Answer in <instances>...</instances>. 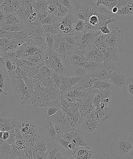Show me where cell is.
I'll return each mask as SVG.
<instances>
[{
  "instance_id": "cell-1",
  "label": "cell",
  "mask_w": 133,
  "mask_h": 159,
  "mask_svg": "<svg viewBox=\"0 0 133 159\" xmlns=\"http://www.w3.org/2000/svg\"><path fill=\"white\" fill-rule=\"evenodd\" d=\"M111 153L116 159H131L133 156V139L126 133L115 136L111 145Z\"/></svg>"
},
{
  "instance_id": "cell-2",
  "label": "cell",
  "mask_w": 133,
  "mask_h": 159,
  "mask_svg": "<svg viewBox=\"0 0 133 159\" xmlns=\"http://www.w3.org/2000/svg\"><path fill=\"white\" fill-rule=\"evenodd\" d=\"M10 79L11 84L14 97L21 103H22L26 93L29 92L22 78H19L15 71L8 72Z\"/></svg>"
},
{
  "instance_id": "cell-3",
  "label": "cell",
  "mask_w": 133,
  "mask_h": 159,
  "mask_svg": "<svg viewBox=\"0 0 133 159\" xmlns=\"http://www.w3.org/2000/svg\"><path fill=\"white\" fill-rule=\"evenodd\" d=\"M99 8L96 2L92 0H87L83 2V5H80L76 11L79 19L85 21L89 16L96 13Z\"/></svg>"
},
{
  "instance_id": "cell-4",
  "label": "cell",
  "mask_w": 133,
  "mask_h": 159,
  "mask_svg": "<svg viewBox=\"0 0 133 159\" xmlns=\"http://www.w3.org/2000/svg\"><path fill=\"white\" fill-rule=\"evenodd\" d=\"M42 127L47 142L56 141L58 134L55 130V123L50 119V117L43 113L42 116Z\"/></svg>"
},
{
  "instance_id": "cell-5",
  "label": "cell",
  "mask_w": 133,
  "mask_h": 159,
  "mask_svg": "<svg viewBox=\"0 0 133 159\" xmlns=\"http://www.w3.org/2000/svg\"><path fill=\"white\" fill-rule=\"evenodd\" d=\"M18 125L24 140L32 138L39 134L38 125L35 122L18 121Z\"/></svg>"
},
{
  "instance_id": "cell-6",
  "label": "cell",
  "mask_w": 133,
  "mask_h": 159,
  "mask_svg": "<svg viewBox=\"0 0 133 159\" xmlns=\"http://www.w3.org/2000/svg\"><path fill=\"white\" fill-rule=\"evenodd\" d=\"M108 35V41L110 44L116 48L119 52H123L125 48V44L121 31L118 27L113 28L112 31Z\"/></svg>"
},
{
  "instance_id": "cell-7",
  "label": "cell",
  "mask_w": 133,
  "mask_h": 159,
  "mask_svg": "<svg viewBox=\"0 0 133 159\" xmlns=\"http://www.w3.org/2000/svg\"><path fill=\"white\" fill-rule=\"evenodd\" d=\"M114 19L115 20L121 19L127 21H133V0H128L126 5L114 14Z\"/></svg>"
},
{
  "instance_id": "cell-8",
  "label": "cell",
  "mask_w": 133,
  "mask_h": 159,
  "mask_svg": "<svg viewBox=\"0 0 133 159\" xmlns=\"http://www.w3.org/2000/svg\"><path fill=\"white\" fill-rule=\"evenodd\" d=\"M71 159H93V151L88 146H77L73 151Z\"/></svg>"
},
{
  "instance_id": "cell-9",
  "label": "cell",
  "mask_w": 133,
  "mask_h": 159,
  "mask_svg": "<svg viewBox=\"0 0 133 159\" xmlns=\"http://www.w3.org/2000/svg\"><path fill=\"white\" fill-rule=\"evenodd\" d=\"M112 73V70L102 64L97 68L89 76V78L106 80L110 78Z\"/></svg>"
},
{
  "instance_id": "cell-10",
  "label": "cell",
  "mask_w": 133,
  "mask_h": 159,
  "mask_svg": "<svg viewBox=\"0 0 133 159\" xmlns=\"http://www.w3.org/2000/svg\"><path fill=\"white\" fill-rule=\"evenodd\" d=\"M110 82L116 88H123L126 81V77L120 72H112L109 79Z\"/></svg>"
},
{
  "instance_id": "cell-11",
  "label": "cell",
  "mask_w": 133,
  "mask_h": 159,
  "mask_svg": "<svg viewBox=\"0 0 133 159\" xmlns=\"http://www.w3.org/2000/svg\"><path fill=\"white\" fill-rule=\"evenodd\" d=\"M17 121L12 118H0V131H9L13 130L16 127Z\"/></svg>"
},
{
  "instance_id": "cell-12",
  "label": "cell",
  "mask_w": 133,
  "mask_h": 159,
  "mask_svg": "<svg viewBox=\"0 0 133 159\" xmlns=\"http://www.w3.org/2000/svg\"><path fill=\"white\" fill-rule=\"evenodd\" d=\"M49 4L47 0H37L34 2L32 6L35 11L38 15L49 12L48 10Z\"/></svg>"
},
{
  "instance_id": "cell-13",
  "label": "cell",
  "mask_w": 133,
  "mask_h": 159,
  "mask_svg": "<svg viewBox=\"0 0 133 159\" xmlns=\"http://www.w3.org/2000/svg\"><path fill=\"white\" fill-rule=\"evenodd\" d=\"M63 7L67 9L69 12L75 13L78 7L80 4L78 0H58Z\"/></svg>"
},
{
  "instance_id": "cell-14",
  "label": "cell",
  "mask_w": 133,
  "mask_h": 159,
  "mask_svg": "<svg viewBox=\"0 0 133 159\" xmlns=\"http://www.w3.org/2000/svg\"><path fill=\"white\" fill-rule=\"evenodd\" d=\"M47 159H54L57 152L61 149L59 145L56 141L47 142Z\"/></svg>"
},
{
  "instance_id": "cell-15",
  "label": "cell",
  "mask_w": 133,
  "mask_h": 159,
  "mask_svg": "<svg viewBox=\"0 0 133 159\" xmlns=\"http://www.w3.org/2000/svg\"><path fill=\"white\" fill-rule=\"evenodd\" d=\"M98 125V122L95 119L93 118L86 119L82 125L83 129L89 133L93 132Z\"/></svg>"
},
{
  "instance_id": "cell-16",
  "label": "cell",
  "mask_w": 133,
  "mask_h": 159,
  "mask_svg": "<svg viewBox=\"0 0 133 159\" xmlns=\"http://www.w3.org/2000/svg\"><path fill=\"white\" fill-rule=\"evenodd\" d=\"M0 151L4 158L11 159L12 145L1 139L0 141Z\"/></svg>"
},
{
  "instance_id": "cell-17",
  "label": "cell",
  "mask_w": 133,
  "mask_h": 159,
  "mask_svg": "<svg viewBox=\"0 0 133 159\" xmlns=\"http://www.w3.org/2000/svg\"><path fill=\"white\" fill-rule=\"evenodd\" d=\"M1 30L5 31L19 32L28 29V27L25 25L20 23L19 24H15L11 25H0Z\"/></svg>"
},
{
  "instance_id": "cell-18",
  "label": "cell",
  "mask_w": 133,
  "mask_h": 159,
  "mask_svg": "<svg viewBox=\"0 0 133 159\" xmlns=\"http://www.w3.org/2000/svg\"><path fill=\"white\" fill-rule=\"evenodd\" d=\"M122 91L127 97L133 99V78L130 77L126 80Z\"/></svg>"
},
{
  "instance_id": "cell-19",
  "label": "cell",
  "mask_w": 133,
  "mask_h": 159,
  "mask_svg": "<svg viewBox=\"0 0 133 159\" xmlns=\"http://www.w3.org/2000/svg\"><path fill=\"white\" fill-rule=\"evenodd\" d=\"M10 79L2 69H0V89L7 92L10 88Z\"/></svg>"
},
{
  "instance_id": "cell-20",
  "label": "cell",
  "mask_w": 133,
  "mask_h": 159,
  "mask_svg": "<svg viewBox=\"0 0 133 159\" xmlns=\"http://www.w3.org/2000/svg\"><path fill=\"white\" fill-rule=\"evenodd\" d=\"M75 135L71 143H73L76 145L77 146H87L85 141L84 137L79 129L77 128L75 130Z\"/></svg>"
},
{
  "instance_id": "cell-21",
  "label": "cell",
  "mask_w": 133,
  "mask_h": 159,
  "mask_svg": "<svg viewBox=\"0 0 133 159\" xmlns=\"http://www.w3.org/2000/svg\"><path fill=\"white\" fill-rule=\"evenodd\" d=\"M0 9L3 11L7 14H13L16 11L10 0H0Z\"/></svg>"
},
{
  "instance_id": "cell-22",
  "label": "cell",
  "mask_w": 133,
  "mask_h": 159,
  "mask_svg": "<svg viewBox=\"0 0 133 159\" xmlns=\"http://www.w3.org/2000/svg\"><path fill=\"white\" fill-rule=\"evenodd\" d=\"M1 63L5 67L7 72L15 71L18 67L16 62L9 59H4L1 57Z\"/></svg>"
},
{
  "instance_id": "cell-23",
  "label": "cell",
  "mask_w": 133,
  "mask_h": 159,
  "mask_svg": "<svg viewBox=\"0 0 133 159\" xmlns=\"http://www.w3.org/2000/svg\"><path fill=\"white\" fill-rule=\"evenodd\" d=\"M78 19L79 18L77 14L69 12L66 16L63 17L61 23L72 25L73 24H75Z\"/></svg>"
},
{
  "instance_id": "cell-24",
  "label": "cell",
  "mask_w": 133,
  "mask_h": 159,
  "mask_svg": "<svg viewBox=\"0 0 133 159\" xmlns=\"http://www.w3.org/2000/svg\"><path fill=\"white\" fill-rule=\"evenodd\" d=\"M74 29V36H77L83 33L85 31V21L78 19L75 24Z\"/></svg>"
},
{
  "instance_id": "cell-25",
  "label": "cell",
  "mask_w": 133,
  "mask_h": 159,
  "mask_svg": "<svg viewBox=\"0 0 133 159\" xmlns=\"http://www.w3.org/2000/svg\"><path fill=\"white\" fill-rule=\"evenodd\" d=\"M33 148L37 151L47 152V143L45 139H41L38 140Z\"/></svg>"
},
{
  "instance_id": "cell-26",
  "label": "cell",
  "mask_w": 133,
  "mask_h": 159,
  "mask_svg": "<svg viewBox=\"0 0 133 159\" xmlns=\"http://www.w3.org/2000/svg\"><path fill=\"white\" fill-rule=\"evenodd\" d=\"M60 30L64 34L68 35H74V30L72 28V25L59 23Z\"/></svg>"
},
{
  "instance_id": "cell-27",
  "label": "cell",
  "mask_w": 133,
  "mask_h": 159,
  "mask_svg": "<svg viewBox=\"0 0 133 159\" xmlns=\"http://www.w3.org/2000/svg\"><path fill=\"white\" fill-rule=\"evenodd\" d=\"M21 21L13 13L7 14L6 17V25H11L15 24H19Z\"/></svg>"
},
{
  "instance_id": "cell-28",
  "label": "cell",
  "mask_w": 133,
  "mask_h": 159,
  "mask_svg": "<svg viewBox=\"0 0 133 159\" xmlns=\"http://www.w3.org/2000/svg\"><path fill=\"white\" fill-rule=\"evenodd\" d=\"M57 16L53 14L49 13L47 17L43 19L41 22L42 24L51 25L58 22H57Z\"/></svg>"
},
{
  "instance_id": "cell-29",
  "label": "cell",
  "mask_w": 133,
  "mask_h": 159,
  "mask_svg": "<svg viewBox=\"0 0 133 159\" xmlns=\"http://www.w3.org/2000/svg\"><path fill=\"white\" fill-rule=\"evenodd\" d=\"M55 73V72L52 71L51 70H50L46 66L45 63L40 69V72L39 74L45 77H51Z\"/></svg>"
},
{
  "instance_id": "cell-30",
  "label": "cell",
  "mask_w": 133,
  "mask_h": 159,
  "mask_svg": "<svg viewBox=\"0 0 133 159\" xmlns=\"http://www.w3.org/2000/svg\"><path fill=\"white\" fill-rule=\"evenodd\" d=\"M72 74L74 76L79 77V78H84V77L88 75L86 69L83 67H79L77 68L75 70H74Z\"/></svg>"
},
{
  "instance_id": "cell-31",
  "label": "cell",
  "mask_w": 133,
  "mask_h": 159,
  "mask_svg": "<svg viewBox=\"0 0 133 159\" xmlns=\"http://www.w3.org/2000/svg\"><path fill=\"white\" fill-rule=\"evenodd\" d=\"M56 141L60 146L62 147L65 149L67 150L72 154V151L69 150V145L70 143V142L67 141V140L64 139L61 136L58 135V137H57Z\"/></svg>"
},
{
  "instance_id": "cell-32",
  "label": "cell",
  "mask_w": 133,
  "mask_h": 159,
  "mask_svg": "<svg viewBox=\"0 0 133 159\" xmlns=\"http://www.w3.org/2000/svg\"><path fill=\"white\" fill-rule=\"evenodd\" d=\"M46 43L49 46V48L52 49L54 43V36L53 34L47 33L45 32V38Z\"/></svg>"
},
{
  "instance_id": "cell-33",
  "label": "cell",
  "mask_w": 133,
  "mask_h": 159,
  "mask_svg": "<svg viewBox=\"0 0 133 159\" xmlns=\"http://www.w3.org/2000/svg\"><path fill=\"white\" fill-rule=\"evenodd\" d=\"M59 110V108L53 107V106H49L45 109L44 113L50 117L55 115Z\"/></svg>"
},
{
  "instance_id": "cell-34",
  "label": "cell",
  "mask_w": 133,
  "mask_h": 159,
  "mask_svg": "<svg viewBox=\"0 0 133 159\" xmlns=\"http://www.w3.org/2000/svg\"><path fill=\"white\" fill-rule=\"evenodd\" d=\"M75 130L73 131H69V132H66L65 133L63 134V135H62L61 136L64 139L71 143L75 135Z\"/></svg>"
},
{
  "instance_id": "cell-35",
  "label": "cell",
  "mask_w": 133,
  "mask_h": 159,
  "mask_svg": "<svg viewBox=\"0 0 133 159\" xmlns=\"http://www.w3.org/2000/svg\"><path fill=\"white\" fill-rule=\"evenodd\" d=\"M56 24L57 23H55V24L51 25L43 24V27L45 31L47 33L54 34Z\"/></svg>"
},
{
  "instance_id": "cell-36",
  "label": "cell",
  "mask_w": 133,
  "mask_h": 159,
  "mask_svg": "<svg viewBox=\"0 0 133 159\" xmlns=\"http://www.w3.org/2000/svg\"><path fill=\"white\" fill-rule=\"evenodd\" d=\"M10 137L6 142L10 145H14L17 140L14 129L10 131Z\"/></svg>"
},
{
  "instance_id": "cell-37",
  "label": "cell",
  "mask_w": 133,
  "mask_h": 159,
  "mask_svg": "<svg viewBox=\"0 0 133 159\" xmlns=\"http://www.w3.org/2000/svg\"><path fill=\"white\" fill-rule=\"evenodd\" d=\"M15 73H16L17 76L21 78L26 76L28 74L26 70L19 67V66H18L16 70L15 71Z\"/></svg>"
},
{
  "instance_id": "cell-38",
  "label": "cell",
  "mask_w": 133,
  "mask_h": 159,
  "mask_svg": "<svg viewBox=\"0 0 133 159\" xmlns=\"http://www.w3.org/2000/svg\"><path fill=\"white\" fill-rule=\"evenodd\" d=\"M15 145L18 150L24 149L26 148L25 141L24 139L17 140Z\"/></svg>"
},
{
  "instance_id": "cell-39",
  "label": "cell",
  "mask_w": 133,
  "mask_h": 159,
  "mask_svg": "<svg viewBox=\"0 0 133 159\" xmlns=\"http://www.w3.org/2000/svg\"><path fill=\"white\" fill-rule=\"evenodd\" d=\"M33 147H27L24 149L25 152L27 159H33Z\"/></svg>"
},
{
  "instance_id": "cell-40",
  "label": "cell",
  "mask_w": 133,
  "mask_h": 159,
  "mask_svg": "<svg viewBox=\"0 0 133 159\" xmlns=\"http://www.w3.org/2000/svg\"><path fill=\"white\" fill-rule=\"evenodd\" d=\"M28 20L31 23H34L38 20V14L35 11L30 14L27 18Z\"/></svg>"
},
{
  "instance_id": "cell-41",
  "label": "cell",
  "mask_w": 133,
  "mask_h": 159,
  "mask_svg": "<svg viewBox=\"0 0 133 159\" xmlns=\"http://www.w3.org/2000/svg\"><path fill=\"white\" fill-rule=\"evenodd\" d=\"M7 15L3 11L0 9V25H6Z\"/></svg>"
},
{
  "instance_id": "cell-42",
  "label": "cell",
  "mask_w": 133,
  "mask_h": 159,
  "mask_svg": "<svg viewBox=\"0 0 133 159\" xmlns=\"http://www.w3.org/2000/svg\"><path fill=\"white\" fill-rule=\"evenodd\" d=\"M7 59L11 60V61H14L15 62L17 56V52H10L9 51H7Z\"/></svg>"
},
{
  "instance_id": "cell-43",
  "label": "cell",
  "mask_w": 133,
  "mask_h": 159,
  "mask_svg": "<svg viewBox=\"0 0 133 159\" xmlns=\"http://www.w3.org/2000/svg\"><path fill=\"white\" fill-rule=\"evenodd\" d=\"M118 1V0H117L113 2H106L104 6L108 10L111 11L112 9L117 6Z\"/></svg>"
},
{
  "instance_id": "cell-44",
  "label": "cell",
  "mask_w": 133,
  "mask_h": 159,
  "mask_svg": "<svg viewBox=\"0 0 133 159\" xmlns=\"http://www.w3.org/2000/svg\"><path fill=\"white\" fill-rule=\"evenodd\" d=\"M98 29L104 35L109 34L112 32L108 28L107 25L101 26L99 27Z\"/></svg>"
},
{
  "instance_id": "cell-45",
  "label": "cell",
  "mask_w": 133,
  "mask_h": 159,
  "mask_svg": "<svg viewBox=\"0 0 133 159\" xmlns=\"http://www.w3.org/2000/svg\"><path fill=\"white\" fill-rule=\"evenodd\" d=\"M41 67V66H32V67L31 68L30 72L34 76H35V75H38L39 73L40 69Z\"/></svg>"
},
{
  "instance_id": "cell-46",
  "label": "cell",
  "mask_w": 133,
  "mask_h": 159,
  "mask_svg": "<svg viewBox=\"0 0 133 159\" xmlns=\"http://www.w3.org/2000/svg\"><path fill=\"white\" fill-rule=\"evenodd\" d=\"M10 137V133L9 131H1L0 138L4 140H7Z\"/></svg>"
},
{
  "instance_id": "cell-47",
  "label": "cell",
  "mask_w": 133,
  "mask_h": 159,
  "mask_svg": "<svg viewBox=\"0 0 133 159\" xmlns=\"http://www.w3.org/2000/svg\"><path fill=\"white\" fill-rule=\"evenodd\" d=\"M128 2V0H118L116 7L119 10L124 7Z\"/></svg>"
},
{
  "instance_id": "cell-48",
  "label": "cell",
  "mask_w": 133,
  "mask_h": 159,
  "mask_svg": "<svg viewBox=\"0 0 133 159\" xmlns=\"http://www.w3.org/2000/svg\"><path fill=\"white\" fill-rule=\"evenodd\" d=\"M95 1H96V3L98 7H99L100 5L105 6V3L106 2V0H95Z\"/></svg>"
},
{
  "instance_id": "cell-49",
  "label": "cell",
  "mask_w": 133,
  "mask_h": 159,
  "mask_svg": "<svg viewBox=\"0 0 133 159\" xmlns=\"http://www.w3.org/2000/svg\"><path fill=\"white\" fill-rule=\"evenodd\" d=\"M7 95V93L5 91L2 89H0V97H1L5 96Z\"/></svg>"
},
{
  "instance_id": "cell-50",
  "label": "cell",
  "mask_w": 133,
  "mask_h": 159,
  "mask_svg": "<svg viewBox=\"0 0 133 159\" xmlns=\"http://www.w3.org/2000/svg\"><path fill=\"white\" fill-rule=\"evenodd\" d=\"M116 1L117 0H106V2H113Z\"/></svg>"
}]
</instances>
